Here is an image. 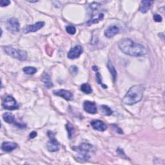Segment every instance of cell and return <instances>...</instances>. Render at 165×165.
<instances>
[{
    "label": "cell",
    "mask_w": 165,
    "mask_h": 165,
    "mask_svg": "<svg viewBox=\"0 0 165 165\" xmlns=\"http://www.w3.org/2000/svg\"><path fill=\"white\" fill-rule=\"evenodd\" d=\"M118 46L120 50L127 55L139 57L147 54L146 48L141 44L135 42L129 38H124L119 41Z\"/></svg>",
    "instance_id": "1"
},
{
    "label": "cell",
    "mask_w": 165,
    "mask_h": 165,
    "mask_svg": "<svg viewBox=\"0 0 165 165\" xmlns=\"http://www.w3.org/2000/svg\"><path fill=\"white\" fill-rule=\"evenodd\" d=\"M145 87L141 85L132 87L123 98V103L127 105H133L141 101L143 97Z\"/></svg>",
    "instance_id": "2"
},
{
    "label": "cell",
    "mask_w": 165,
    "mask_h": 165,
    "mask_svg": "<svg viewBox=\"0 0 165 165\" xmlns=\"http://www.w3.org/2000/svg\"><path fill=\"white\" fill-rule=\"evenodd\" d=\"M73 150L78 153V159L81 161H88L91 157L95 148L94 147L89 143H82L78 146H74Z\"/></svg>",
    "instance_id": "3"
},
{
    "label": "cell",
    "mask_w": 165,
    "mask_h": 165,
    "mask_svg": "<svg viewBox=\"0 0 165 165\" xmlns=\"http://www.w3.org/2000/svg\"><path fill=\"white\" fill-rule=\"evenodd\" d=\"M3 50L7 54L20 61H25L27 58V53L25 51L14 48L11 47H3Z\"/></svg>",
    "instance_id": "4"
},
{
    "label": "cell",
    "mask_w": 165,
    "mask_h": 165,
    "mask_svg": "<svg viewBox=\"0 0 165 165\" xmlns=\"http://www.w3.org/2000/svg\"><path fill=\"white\" fill-rule=\"evenodd\" d=\"M48 136L49 138H50V140H49L47 144V147L48 151L52 152L58 151L60 148V144L56 139L54 137V134H53L52 132L48 131Z\"/></svg>",
    "instance_id": "5"
},
{
    "label": "cell",
    "mask_w": 165,
    "mask_h": 165,
    "mask_svg": "<svg viewBox=\"0 0 165 165\" xmlns=\"http://www.w3.org/2000/svg\"><path fill=\"white\" fill-rule=\"evenodd\" d=\"M3 106L7 110H16L19 109V105L15 99L11 96H7L3 101Z\"/></svg>",
    "instance_id": "6"
},
{
    "label": "cell",
    "mask_w": 165,
    "mask_h": 165,
    "mask_svg": "<svg viewBox=\"0 0 165 165\" xmlns=\"http://www.w3.org/2000/svg\"><path fill=\"white\" fill-rule=\"evenodd\" d=\"M20 28V23L17 18H12L7 21V29L13 34L19 32Z\"/></svg>",
    "instance_id": "7"
},
{
    "label": "cell",
    "mask_w": 165,
    "mask_h": 165,
    "mask_svg": "<svg viewBox=\"0 0 165 165\" xmlns=\"http://www.w3.org/2000/svg\"><path fill=\"white\" fill-rule=\"evenodd\" d=\"M44 25V21H38L33 25H29L25 27L22 29V32L24 34H29L30 32H35L40 30L41 29H42Z\"/></svg>",
    "instance_id": "8"
},
{
    "label": "cell",
    "mask_w": 165,
    "mask_h": 165,
    "mask_svg": "<svg viewBox=\"0 0 165 165\" xmlns=\"http://www.w3.org/2000/svg\"><path fill=\"white\" fill-rule=\"evenodd\" d=\"M54 95L57 96L61 97L62 98L65 99V100L71 101L74 99V94L69 91V90L60 89V90H55L53 91Z\"/></svg>",
    "instance_id": "9"
},
{
    "label": "cell",
    "mask_w": 165,
    "mask_h": 165,
    "mask_svg": "<svg viewBox=\"0 0 165 165\" xmlns=\"http://www.w3.org/2000/svg\"><path fill=\"white\" fill-rule=\"evenodd\" d=\"M83 49L81 45H76L72 48L68 53V57L70 60H75L82 54Z\"/></svg>",
    "instance_id": "10"
},
{
    "label": "cell",
    "mask_w": 165,
    "mask_h": 165,
    "mask_svg": "<svg viewBox=\"0 0 165 165\" xmlns=\"http://www.w3.org/2000/svg\"><path fill=\"white\" fill-rule=\"evenodd\" d=\"M120 29L117 25H111L107 28L105 31V36L107 38H111L118 34L119 32Z\"/></svg>",
    "instance_id": "11"
},
{
    "label": "cell",
    "mask_w": 165,
    "mask_h": 165,
    "mask_svg": "<svg viewBox=\"0 0 165 165\" xmlns=\"http://www.w3.org/2000/svg\"><path fill=\"white\" fill-rule=\"evenodd\" d=\"M83 108L87 112L90 114H95L97 112V106L94 102L90 101H85L83 103Z\"/></svg>",
    "instance_id": "12"
},
{
    "label": "cell",
    "mask_w": 165,
    "mask_h": 165,
    "mask_svg": "<svg viewBox=\"0 0 165 165\" xmlns=\"http://www.w3.org/2000/svg\"><path fill=\"white\" fill-rule=\"evenodd\" d=\"M91 126L94 130L100 132L105 131L106 129L107 128V126L106 125V124L103 121L98 119L92 121L91 122Z\"/></svg>",
    "instance_id": "13"
},
{
    "label": "cell",
    "mask_w": 165,
    "mask_h": 165,
    "mask_svg": "<svg viewBox=\"0 0 165 165\" xmlns=\"http://www.w3.org/2000/svg\"><path fill=\"white\" fill-rule=\"evenodd\" d=\"M153 3H154L153 1H148V0H144V1H142L141 2V5H140L139 11L143 14L146 13L152 7Z\"/></svg>",
    "instance_id": "14"
},
{
    "label": "cell",
    "mask_w": 165,
    "mask_h": 165,
    "mask_svg": "<svg viewBox=\"0 0 165 165\" xmlns=\"http://www.w3.org/2000/svg\"><path fill=\"white\" fill-rule=\"evenodd\" d=\"M18 145L14 142H3L2 145V149L4 152H10L15 150L16 148H17Z\"/></svg>",
    "instance_id": "15"
},
{
    "label": "cell",
    "mask_w": 165,
    "mask_h": 165,
    "mask_svg": "<svg viewBox=\"0 0 165 165\" xmlns=\"http://www.w3.org/2000/svg\"><path fill=\"white\" fill-rule=\"evenodd\" d=\"M41 81H42L45 86L48 88H51L52 87H53V83L51 81V78L50 75L48 73H44L42 76H41Z\"/></svg>",
    "instance_id": "16"
},
{
    "label": "cell",
    "mask_w": 165,
    "mask_h": 165,
    "mask_svg": "<svg viewBox=\"0 0 165 165\" xmlns=\"http://www.w3.org/2000/svg\"><path fill=\"white\" fill-rule=\"evenodd\" d=\"M106 65H107V68H108L111 76L113 78V80L114 81H115V80H116V78H117V71L116 70H115L114 66L113 65L112 63L111 62L110 60H109L108 62H107L106 63Z\"/></svg>",
    "instance_id": "17"
},
{
    "label": "cell",
    "mask_w": 165,
    "mask_h": 165,
    "mask_svg": "<svg viewBox=\"0 0 165 165\" xmlns=\"http://www.w3.org/2000/svg\"><path fill=\"white\" fill-rule=\"evenodd\" d=\"M104 19V14L103 13H100L99 14L96 15H93L92 16L91 19L90 20L88 21V25H91V24H96L97 23L100 21H102Z\"/></svg>",
    "instance_id": "18"
},
{
    "label": "cell",
    "mask_w": 165,
    "mask_h": 165,
    "mask_svg": "<svg viewBox=\"0 0 165 165\" xmlns=\"http://www.w3.org/2000/svg\"><path fill=\"white\" fill-rule=\"evenodd\" d=\"M3 119L4 121L8 123H14L15 117L13 114L9 112H6L3 115Z\"/></svg>",
    "instance_id": "19"
},
{
    "label": "cell",
    "mask_w": 165,
    "mask_h": 165,
    "mask_svg": "<svg viewBox=\"0 0 165 165\" xmlns=\"http://www.w3.org/2000/svg\"><path fill=\"white\" fill-rule=\"evenodd\" d=\"M100 112L101 113V114L104 115H107V116L112 115L113 113L112 109L109 106L106 105H101L100 106Z\"/></svg>",
    "instance_id": "20"
},
{
    "label": "cell",
    "mask_w": 165,
    "mask_h": 165,
    "mask_svg": "<svg viewBox=\"0 0 165 165\" xmlns=\"http://www.w3.org/2000/svg\"><path fill=\"white\" fill-rule=\"evenodd\" d=\"M81 90L82 92H84L85 94H89L90 93H92V87L88 83L82 84L81 86Z\"/></svg>",
    "instance_id": "21"
},
{
    "label": "cell",
    "mask_w": 165,
    "mask_h": 165,
    "mask_svg": "<svg viewBox=\"0 0 165 165\" xmlns=\"http://www.w3.org/2000/svg\"><path fill=\"white\" fill-rule=\"evenodd\" d=\"M23 72L28 74V75H33V74H34L37 72L38 70L35 67H24L23 69Z\"/></svg>",
    "instance_id": "22"
},
{
    "label": "cell",
    "mask_w": 165,
    "mask_h": 165,
    "mask_svg": "<svg viewBox=\"0 0 165 165\" xmlns=\"http://www.w3.org/2000/svg\"><path fill=\"white\" fill-rule=\"evenodd\" d=\"M66 127H67V130L68 132V134H69V139H71L73 136V135L75 133V129L73 127V126L71 125L70 123H68L66 125Z\"/></svg>",
    "instance_id": "23"
},
{
    "label": "cell",
    "mask_w": 165,
    "mask_h": 165,
    "mask_svg": "<svg viewBox=\"0 0 165 165\" xmlns=\"http://www.w3.org/2000/svg\"><path fill=\"white\" fill-rule=\"evenodd\" d=\"M66 30H67V32L70 35L75 34L76 32V28L74 27V26H71V25H69L66 27Z\"/></svg>",
    "instance_id": "24"
},
{
    "label": "cell",
    "mask_w": 165,
    "mask_h": 165,
    "mask_svg": "<svg viewBox=\"0 0 165 165\" xmlns=\"http://www.w3.org/2000/svg\"><path fill=\"white\" fill-rule=\"evenodd\" d=\"M96 76V80H97V83L103 86V87H105V88H106L107 87L106 85H104L102 84V78H101V74L99 73V72H97Z\"/></svg>",
    "instance_id": "25"
},
{
    "label": "cell",
    "mask_w": 165,
    "mask_h": 165,
    "mask_svg": "<svg viewBox=\"0 0 165 165\" xmlns=\"http://www.w3.org/2000/svg\"><path fill=\"white\" fill-rule=\"evenodd\" d=\"M153 19L155 22H161L163 20V18H162L161 16L158 14H155L154 15Z\"/></svg>",
    "instance_id": "26"
},
{
    "label": "cell",
    "mask_w": 165,
    "mask_h": 165,
    "mask_svg": "<svg viewBox=\"0 0 165 165\" xmlns=\"http://www.w3.org/2000/svg\"><path fill=\"white\" fill-rule=\"evenodd\" d=\"M70 70L72 74H74V75H76V74H78V69L76 66H72V67H70Z\"/></svg>",
    "instance_id": "27"
},
{
    "label": "cell",
    "mask_w": 165,
    "mask_h": 165,
    "mask_svg": "<svg viewBox=\"0 0 165 165\" xmlns=\"http://www.w3.org/2000/svg\"><path fill=\"white\" fill-rule=\"evenodd\" d=\"M9 4H11V2L9 1V0H3V1H2L1 3H0V5H1L2 7H7Z\"/></svg>",
    "instance_id": "28"
},
{
    "label": "cell",
    "mask_w": 165,
    "mask_h": 165,
    "mask_svg": "<svg viewBox=\"0 0 165 165\" xmlns=\"http://www.w3.org/2000/svg\"><path fill=\"white\" fill-rule=\"evenodd\" d=\"M37 136V132H31L30 134V135H29V137H30V138H31V139H34V138H35Z\"/></svg>",
    "instance_id": "29"
},
{
    "label": "cell",
    "mask_w": 165,
    "mask_h": 165,
    "mask_svg": "<svg viewBox=\"0 0 165 165\" xmlns=\"http://www.w3.org/2000/svg\"><path fill=\"white\" fill-rule=\"evenodd\" d=\"M15 123V125L18 126V124L19 123ZM27 127V126L25 125H19V127L20 128H24V127Z\"/></svg>",
    "instance_id": "30"
},
{
    "label": "cell",
    "mask_w": 165,
    "mask_h": 165,
    "mask_svg": "<svg viewBox=\"0 0 165 165\" xmlns=\"http://www.w3.org/2000/svg\"><path fill=\"white\" fill-rule=\"evenodd\" d=\"M92 69L96 72H98V67H97L96 66H94V67H92Z\"/></svg>",
    "instance_id": "31"
}]
</instances>
